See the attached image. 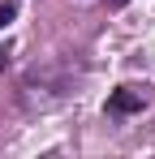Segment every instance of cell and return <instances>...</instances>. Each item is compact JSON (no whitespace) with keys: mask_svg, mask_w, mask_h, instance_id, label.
I'll return each mask as SVG.
<instances>
[{"mask_svg":"<svg viewBox=\"0 0 155 159\" xmlns=\"http://www.w3.org/2000/svg\"><path fill=\"white\" fill-rule=\"evenodd\" d=\"M108 107H112V112H142V95H138V90H112Z\"/></svg>","mask_w":155,"mask_h":159,"instance_id":"1","label":"cell"},{"mask_svg":"<svg viewBox=\"0 0 155 159\" xmlns=\"http://www.w3.org/2000/svg\"><path fill=\"white\" fill-rule=\"evenodd\" d=\"M13 17H17V9H13V4H0V26H9Z\"/></svg>","mask_w":155,"mask_h":159,"instance_id":"2","label":"cell"},{"mask_svg":"<svg viewBox=\"0 0 155 159\" xmlns=\"http://www.w3.org/2000/svg\"><path fill=\"white\" fill-rule=\"evenodd\" d=\"M103 4H108V9H125L129 0H103Z\"/></svg>","mask_w":155,"mask_h":159,"instance_id":"3","label":"cell"}]
</instances>
